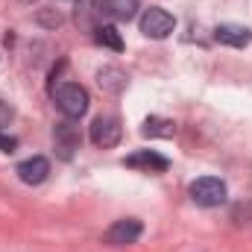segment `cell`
<instances>
[{
	"instance_id": "obj_8",
	"label": "cell",
	"mask_w": 252,
	"mask_h": 252,
	"mask_svg": "<svg viewBox=\"0 0 252 252\" xmlns=\"http://www.w3.org/2000/svg\"><path fill=\"white\" fill-rule=\"evenodd\" d=\"M100 18H103V0H76L73 6V21L79 30L85 32H94L100 27Z\"/></svg>"
},
{
	"instance_id": "obj_10",
	"label": "cell",
	"mask_w": 252,
	"mask_h": 252,
	"mask_svg": "<svg viewBox=\"0 0 252 252\" xmlns=\"http://www.w3.org/2000/svg\"><path fill=\"white\" fill-rule=\"evenodd\" d=\"M214 38L226 47H247L252 41V32L244 27V24H220L214 30Z\"/></svg>"
},
{
	"instance_id": "obj_4",
	"label": "cell",
	"mask_w": 252,
	"mask_h": 252,
	"mask_svg": "<svg viewBox=\"0 0 252 252\" xmlns=\"http://www.w3.org/2000/svg\"><path fill=\"white\" fill-rule=\"evenodd\" d=\"M173 27H176L173 15L167 9H161V6H150L141 15V32L150 35V38H167L173 32Z\"/></svg>"
},
{
	"instance_id": "obj_6",
	"label": "cell",
	"mask_w": 252,
	"mask_h": 252,
	"mask_svg": "<svg viewBox=\"0 0 252 252\" xmlns=\"http://www.w3.org/2000/svg\"><path fill=\"white\" fill-rule=\"evenodd\" d=\"M141 232H144L141 220L126 217V220H118V223H112V226H109V232H106V244H112V247H126V244H135V241L141 238Z\"/></svg>"
},
{
	"instance_id": "obj_9",
	"label": "cell",
	"mask_w": 252,
	"mask_h": 252,
	"mask_svg": "<svg viewBox=\"0 0 252 252\" xmlns=\"http://www.w3.org/2000/svg\"><path fill=\"white\" fill-rule=\"evenodd\" d=\"M15 173H18V179H21L24 185H41V182L50 176V161H47L44 156H32V158L21 161V164L15 167Z\"/></svg>"
},
{
	"instance_id": "obj_13",
	"label": "cell",
	"mask_w": 252,
	"mask_h": 252,
	"mask_svg": "<svg viewBox=\"0 0 252 252\" xmlns=\"http://www.w3.org/2000/svg\"><path fill=\"white\" fill-rule=\"evenodd\" d=\"M141 135L144 138H173L176 135V124L167 121V118H147L141 126Z\"/></svg>"
},
{
	"instance_id": "obj_12",
	"label": "cell",
	"mask_w": 252,
	"mask_h": 252,
	"mask_svg": "<svg viewBox=\"0 0 252 252\" xmlns=\"http://www.w3.org/2000/svg\"><path fill=\"white\" fill-rule=\"evenodd\" d=\"M103 15L115 21H132L138 15V0H103Z\"/></svg>"
},
{
	"instance_id": "obj_5",
	"label": "cell",
	"mask_w": 252,
	"mask_h": 252,
	"mask_svg": "<svg viewBox=\"0 0 252 252\" xmlns=\"http://www.w3.org/2000/svg\"><path fill=\"white\" fill-rule=\"evenodd\" d=\"M121 135H124V126H121L118 118H112V115L94 118V124H91V144L94 147L109 150V147H115L121 141Z\"/></svg>"
},
{
	"instance_id": "obj_14",
	"label": "cell",
	"mask_w": 252,
	"mask_h": 252,
	"mask_svg": "<svg viewBox=\"0 0 252 252\" xmlns=\"http://www.w3.org/2000/svg\"><path fill=\"white\" fill-rule=\"evenodd\" d=\"M94 38H97V44H103V47H109V50H115V53L124 50V38H121L118 27H112V24H100V27L94 30Z\"/></svg>"
},
{
	"instance_id": "obj_11",
	"label": "cell",
	"mask_w": 252,
	"mask_h": 252,
	"mask_svg": "<svg viewBox=\"0 0 252 252\" xmlns=\"http://www.w3.org/2000/svg\"><path fill=\"white\" fill-rule=\"evenodd\" d=\"M97 85L109 94H121L126 88V73L118 67V64H103L97 70Z\"/></svg>"
},
{
	"instance_id": "obj_17",
	"label": "cell",
	"mask_w": 252,
	"mask_h": 252,
	"mask_svg": "<svg viewBox=\"0 0 252 252\" xmlns=\"http://www.w3.org/2000/svg\"><path fill=\"white\" fill-rule=\"evenodd\" d=\"M12 118H15V109H12L9 103H3V100H0V129L12 124Z\"/></svg>"
},
{
	"instance_id": "obj_18",
	"label": "cell",
	"mask_w": 252,
	"mask_h": 252,
	"mask_svg": "<svg viewBox=\"0 0 252 252\" xmlns=\"http://www.w3.org/2000/svg\"><path fill=\"white\" fill-rule=\"evenodd\" d=\"M24 3H32V0H24Z\"/></svg>"
},
{
	"instance_id": "obj_7",
	"label": "cell",
	"mask_w": 252,
	"mask_h": 252,
	"mask_svg": "<svg viewBox=\"0 0 252 252\" xmlns=\"http://www.w3.org/2000/svg\"><path fill=\"white\" fill-rule=\"evenodd\" d=\"M124 164L132 167V170H144V173H164L170 167V161L164 156H158L156 150H138V153L126 156Z\"/></svg>"
},
{
	"instance_id": "obj_3",
	"label": "cell",
	"mask_w": 252,
	"mask_h": 252,
	"mask_svg": "<svg viewBox=\"0 0 252 252\" xmlns=\"http://www.w3.org/2000/svg\"><path fill=\"white\" fill-rule=\"evenodd\" d=\"M53 147H56V156H59L62 161H70V158L76 156V150L82 147L79 126L73 124L70 118L62 121V124H56V129H53Z\"/></svg>"
},
{
	"instance_id": "obj_15",
	"label": "cell",
	"mask_w": 252,
	"mask_h": 252,
	"mask_svg": "<svg viewBox=\"0 0 252 252\" xmlns=\"http://www.w3.org/2000/svg\"><path fill=\"white\" fill-rule=\"evenodd\" d=\"M38 24H44V27H59V24H62V15H59L56 9H41V12H38Z\"/></svg>"
},
{
	"instance_id": "obj_2",
	"label": "cell",
	"mask_w": 252,
	"mask_h": 252,
	"mask_svg": "<svg viewBox=\"0 0 252 252\" xmlns=\"http://www.w3.org/2000/svg\"><path fill=\"white\" fill-rule=\"evenodd\" d=\"M188 193L196 205H202V208H217V205L226 202V193H229V190H226V182L217 179V176H199V179L190 182Z\"/></svg>"
},
{
	"instance_id": "obj_16",
	"label": "cell",
	"mask_w": 252,
	"mask_h": 252,
	"mask_svg": "<svg viewBox=\"0 0 252 252\" xmlns=\"http://www.w3.org/2000/svg\"><path fill=\"white\" fill-rule=\"evenodd\" d=\"M15 150H18V138L0 132V153H15Z\"/></svg>"
},
{
	"instance_id": "obj_1",
	"label": "cell",
	"mask_w": 252,
	"mask_h": 252,
	"mask_svg": "<svg viewBox=\"0 0 252 252\" xmlns=\"http://www.w3.org/2000/svg\"><path fill=\"white\" fill-rule=\"evenodd\" d=\"M53 100H56L59 112H62L64 118H70V121H79L88 112V103H91L88 91L82 85H76V82H64L59 88H53Z\"/></svg>"
}]
</instances>
